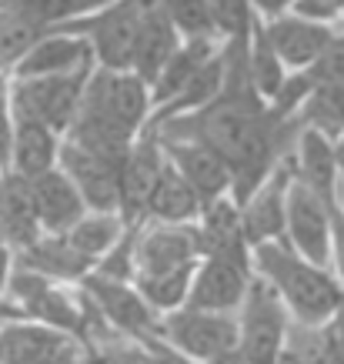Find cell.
<instances>
[{"label": "cell", "instance_id": "6da1fadb", "mask_svg": "<svg viewBox=\"0 0 344 364\" xmlns=\"http://www.w3.org/2000/svg\"><path fill=\"white\" fill-rule=\"evenodd\" d=\"M224 70H227V94L194 117L164 121L161 137L164 141H194L214 151L231 171L237 198L247 200L251 191L261 184V177L267 174L278 147L284 144V127L274 114L261 111V104L254 100V87L247 77L244 37H234L231 67H224Z\"/></svg>", "mask_w": 344, "mask_h": 364}, {"label": "cell", "instance_id": "7a4b0ae2", "mask_svg": "<svg viewBox=\"0 0 344 364\" xmlns=\"http://www.w3.org/2000/svg\"><path fill=\"white\" fill-rule=\"evenodd\" d=\"M257 264L264 271L267 284L288 301L301 324H318V321L331 318L338 308H344V294L338 291L331 277L321 267L301 261L284 241L261 244L257 247Z\"/></svg>", "mask_w": 344, "mask_h": 364}, {"label": "cell", "instance_id": "3957f363", "mask_svg": "<svg viewBox=\"0 0 344 364\" xmlns=\"http://www.w3.org/2000/svg\"><path fill=\"white\" fill-rule=\"evenodd\" d=\"M247 304H244V321L237 331V348L247 358V364H278L281 348H284V334H288V321H284V308H281L278 291L257 281L247 287Z\"/></svg>", "mask_w": 344, "mask_h": 364}, {"label": "cell", "instance_id": "277c9868", "mask_svg": "<svg viewBox=\"0 0 344 364\" xmlns=\"http://www.w3.org/2000/svg\"><path fill=\"white\" fill-rule=\"evenodd\" d=\"M80 87H84V74H74V77H60V74L23 77L14 87L17 121H33V124H44V127H67L74 121Z\"/></svg>", "mask_w": 344, "mask_h": 364}, {"label": "cell", "instance_id": "5b68a950", "mask_svg": "<svg viewBox=\"0 0 344 364\" xmlns=\"http://www.w3.org/2000/svg\"><path fill=\"white\" fill-rule=\"evenodd\" d=\"M144 11H147V0H124L114 11L100 14V17L84 23L94 33L97 54L107 67L117 70V67L134 64V47H137V37H141Z\"/></svg>", "mask_w": 344, "mask_h": 364}, {"label": "cell", "instance_id": "8992f818", "mask_svg": "<svg viewBox=\"0 0 344 364\" xmlns=\"http://www.w3.org/2000/svg\"><path fill=\"white\" fill-rule=\"evenodd\" d=\"M164 334L178 348H184L194 358H204V361H211L214 354H221L237 344V328H234L231 318L194 308L171 314L164 324Z\"/></svg>", "mask_w": 344, "mask_h": 364}, {"label": "cell", "instance_id": "52a82bcc", "mask_svg": "<svg viewBox=\"0 0 344 364\" xmlns=\"http://www.w3.org/2000/svg\"><path fill=\"white\" fill-rule=\"evenodd\" d=\"M121 164L124 161H107L100 154H90L84 147L67 141L64 147V167L74 188H77L80 200H87L94 210L111 214L117 208V184H121Z\"/></svg>", "mask_w": 344, "mask_h": 364}, {"label": "cell", "instance_id": "ba28073f", "mask_svg": "<svg viewBox=\"0 0 344 364\" xmlns=\"http://www.w3.org/2000/svg\"><path fill=\"white\" fill-rule=\"evenodd\" d=\"M288 228L291 241L298 244L301 254L311 257V264H324L331 254V218H328V204H324L314 191L304 184H294L288 194Z\"/></svg>", "mask_w": 344, "mask_h": 364}, {"label": "cell", "instance_id": "9c48e42d", "mask_svg": "<svg viewBox=\"0 0 344 364\" xmlns=\"http://www.w3.org/2000/svg\"><path fill=\"white\" fill-rule=\"evenodd\" d=\"M247 294V261H231V257H208L200 267L198 281L190 287V304L194 311H211L224 314L241 304Z\"/></svg>", "mask_w": 344, "mask_h": 364}, {"label": "cell", "instance_id": "30bf717a", "mask_svg": "<svg viewBox=\"0 0 344 364\" xmlns=\"http://www.w3.org/2000/svg\"><path fill=\"white\" fill-rule=\"evenodd\" d=\"M87 291H90V301L97 304V311L111 321L117 331L134 334V338H141V341L157 338L154 314H151V308L144 304L141 294H134V291H127V287L117 284V281H107V277L87 281Z\"/></svg>", "mask_w": 344, "mask_h": 364}, {"label": "cell", "instance_id": "8fae6325", "mask_svg": "<svg viewBox=\"0 0 344 364\" xmlns=\"http://www.w3.org/2000/svg\"><path fill=\"white\" fill-rule=\"evenodd\" d=\"M164 144H167V151H171V161H174L171 167L188 181L194 198L204 200V204H214L217 194L231 184L227 164L214 151H208L204 144H194V141H164Z\"/></svg>", "mask_w": 344, "mask_h": 364}, {"label": "cell", "instance_id": "7c38bea8", "mask_svg": "<svg viewBox=\"0 0 344 364\" xmlns=\"http://www.w3.org/2000/svg\"><path fill=\"white\" fill-rule=\"evenodd\" d=\"M31 198L37 224H47L50 231H70L84 214V200L77 188L57 171H44L31 181Z\"/></svg>", "mask_w": 344, "mask_h": 364}, {"label": "cell", "instance_id": "4fadbf2b", "mask_svg": "<svg viewBox=\"0 0 344 364\" xmlns=\"http://www.w3.org/2000/svg\"><path fill=\"white\" fill-rule=\"evenodd\" d=\"M157 174H161V154H157V141L144 137L134 151H127L121 164V184H117V208L124 218L134 221L141 210L147 208V194L154 188Z\"/></svg>", "mask_w": 344, "mask_h": 364}, {"label": "cell", "instance_id": "5bb4252c", "mask_svg": "<svg viewBox=\"0 0 344 364\" xmlns=\"http://www.w3.org/2000/svg\"><path fill=\"white\" fill-rule=\"evenodd\" d=\"M37 241V214H33L31 181L21 174L0 177V244L31 247Z\"/></svg>", "mask_w": 344, "mask_h": 364}, {"label": "cell", "instance_id": "9a60e30c", "mask_svg": "<svg viewBox=\"0 0 344 364\" xmlns=\"http://www.w3.org/2000/svg\"><path fill=\"white\" fill-rule=\"evenodd\" d=\"M137 261H141V274H161V271H174L194 261L198 254V231L190 228H161L141 237L134 247Z\"/></svg>", "mask_w": 344, "mask_h": 364}, {"label": "cell", "instance_id": "2e32d148", "mask_svg": "<svg viewBox=\"0 0 344 364\" xmlns=\"http://www.w3.org/2000/svg\"><path fill=\"white\" fill-rule=\"evenodd\" d=\"M174 54V23L164 17L161 4H147L144 21H141V37L134 47V67H137V80H157L164 64Z\"/></svg>", "mask_w": 344, "mask_h": 364}, {"label": "cell", "instance_id": "e0dca14e", "mask_svg": "<svg viewBox=\"0 0 344 364\" xmlns=\"http://www.w3.org/2000/svg\"><path fill=\"white\" fill-rule=\"evenodd\" d=\"M264 37L271 44V50L278 54V60L308 64V60H318V54L328 47L331 31H324V27L308 21H278Z\"/></svg>", "mask_w": 344, "mask_h": 364}, {"label": "cell", "instance_id": "ac0fdd59", "mask_svg": "<svg viewBox=\"0 0 344 364\" xmlns=\"http://www.w3.org/2000/svg\"><path fill=\"white\" fill-rule=\"evenodd\" d=\"M64 344L60 334L47 328H31V324H11L0 331V364H41L54 358Z\"/></svg>", "mask_w": 344, "mask_h": 364}, {"label": "cell", "instance_id": "d6986e66", "mask_svg": "<svg viewBox=\"0 0 344 364\" xmlns=\"http://www.w3.org/2000/svg\"><path fill=\"white\" fill-rule=\"evenodd\" d=\"M284 184H288V177L281 174L274 184H267L261 194L251 198L244 218H241L244 244H267V237H281V231H284V200H281Z\"/></svg>", "mask_w": 344, "mask_h": 364}, {"label": "cell", "instance_id": "ffe728a7", "mask_svg": "<svg viewBox=\"0 0 344 364\" xmlns=\"http://www.w3.org/2000/svg\"><path fill=\"white\" fill-rule=\"evenodd\" d=\"M17 264L41 277H80L90 267V261L80 257L67 244V237H50V241H33L31 247H23Z\"/></svg>", "mask_w": 344, "mask_h": 364}, {"label": "cell", "instance_id": "44dd1931", "mask_svg": "<svg viewBox=\"0 0 344 364\" xmlns=\"http://www.w3.org/2000/svg\"><path fill=\"white\" fill-rule=\"evenodd\" d=\"M200 208V200L194 198V191L188 188V181L174 171L171 164H161L154 188L147 194V208L151 214H157L161 221H188L194 218Z\"/></svg>", "mask_w": 344, "mask_h": 364}, {"label": "cell", "instance_id": "7402d4cb", "mask_svg": "<svg viewBox=\"0 0 344 364\" xmlns=\"http://www.w3.org/2000/svg\"><path fill=\"white\" fill-rule=\"evenodd\" d=\"M11 157L17 164V174L33 181L44 171H50V161H54V137H50V127L33 121H17V137L11 141Z\"/></svg>", "mask_w": 344, "mask_h": 364}, {"label": "cell", "instance_id": "603a6c76", "mask_svg": "<svg viewBox=\"0 0 344 364\" xmlns=\"http://www.w3.org/2000/svg\"><path fill=\"white\" fill-rule=\"evenodd\" d=\"M301 174L304 188L314 191L324 204L334 200V151L328 147L324 134L308 131L301 137Z\"/></svg>", "mask_w": 344, "mask_h": 364}, {"label": "cell", "instance_id": "cb8c5ba5", "mask_svg": "<svg viewBox=\"0 0 344 364\" xmlns=\"http://www.w3.org/2000/svg\"><path fill=\"white\" fill-rule=\"evenodd\" d=\"M87 47L80 41H64V37H47L44 44H37L31 54L21 60L17 74L21 77H50L57 70H67L77 60H84Z\"/></svg>", "mask_w": 344, "mask_h": 364}, {"label": "cell", "instance_id": "d4e9b609", "mask_svg": "<svg viewBox=\"0 0 344 364\" xmlns=\"http://www.w3.org/2000/svg\"><path fill=\"white\" fill-rule=\"evenodd\" d=\"M211 57V41L208 37H198V41H190L184 50H178V54H171V60L164 64V70L157 74V100H167L174 97V94H181V87L190 80V74L198 70L204 60Z\"/></svg>", "mask_w": 344, "mask_h": 364}, {"label": "cell", "instance_id": "484cf974", "mask_svg": "<svg viewBox=\"0 0 344 364\" xmlns=\"http://www.w3.org/2000/svg\"><path fill=\"white\" fill-rule=\"evenodd\" d=\"M117 234H121V221H117L114 214H97V218H87V221L80 218V221L74 224V231L67 234V244H70L80 257L94 261L97 254H104L117 241Z\"/></svg>", "mask_w": 344, "mask_h": 364}, {"label": "cell", "instance_id": "4316f807", "mask_svg": "<svg viewBox=\"0 0 344 364\" xmlns=\"http://www.w3.org/2000/svg\"><path fill=\"white\" fill-rule=\"evenodd\" d=\"M224 80V60L221 57H208L204 64L190 74V80L181 87V97L167 107V114H178L184 107H198V104H211L217 97V87Z\"/></svg>", "mask_w": 344, "mask_h": 364}, {"label": "cell", "instance_id": "83f0119b", "mask_svg": "<svg viewBox=\"0 0 344 364\" xmlns=\"http://www.w3.org/2000/svg\"><path fill=\"white\" fill-rule=\"evenodd\" d=\"M308 124L318 134H338L344 131V80H328L314 90L308 104Z\"/></svg>", "mask_w": 344, "mask_h": 364}, {"label": "cell", "instance_id": "f1b7e54d", "mask_svg": "<svg viewBox=\"0 0 344 364\" xmlns=\"http://www.w3.org/2000/svg\"><path fill=\"white\" fill-rule=\"evenodd\" d=\"M190 284V264L161 271V274H141V298L154 308H178L181 298L188 294Z\"/></svg>", "mask_w": 344, "mask_h": 364}, {"label": "cell", "instance_id": "f546056e", "mask_svg": "<svg viewBox=\"0 0 344 364\" xmlns=\"http://www.w3.org/2000/svg\"><path fill=\"white\" fill-rule=\"evenodd\" d=\"M23 311H27V314H33V318H41L44 324L60 328V331H80L77 311L70 308V301H67L64 294H57L50 284L37 287L31 298L23 301Z\"/></svg>", "mask_w": 344, "mask_h": 364}, {"label": "cell", "instance_id": "4dcf8cb0", "mask_svg": "<svg viewBox=\"0 0 344 364\" xmlns=\"http://www.w3.org/2000/svg\"><path fill=\"white\" fill-rule=\"evenodd\" d=\"M247 77H251V87H257L261 94H278L281 87V60L267 44L264 31H257V47L247 60Z\"/></svg>", "mask_w": 344, "mask_h": 364}, {"label": "cell", "instance_id": "1f68e13d", "mask_svg": "<svg viewBox=\"0 0 344 364\" xmlns=\"http://www.w3.org/2000/svg\"><path fill=\"white\" fill-rule=\"evenodd\" d=\"M161 11L171 23H178L181 31L198 33V37H208L214 27L208 0H161Z\"/></svg>", "mask_w": 344, "mask_h": 364}, {"label": "cell", "instance_id": "d6a6232c", "mask_svg": "<svg viewBox=\"0 0 344 364\" xmlns=\"http://www.w3.org/2000/svg\"><path fill=\"white\" fill-rule=\"evenodd\" d=\"M37 33H41V27H31V23H23L21 17H14L0 7V60L21 57L33 44Z\"/></svg>", "mask_w": 344, "mask_h": 364}, {"label": "cell", "instance_id": "836d02e7", "mask_svg": "<svg viewBox=\"0 0 344 364\" xmlns=\"http://www.w3.org/2000/svg\"><path fill=\"white\" fill-rule=\"evenodd\" d=\"M208 11H211L214 27L234 33V37H244L247 27V4L244 0H208Z\"/></svg>", "mask_w": 344, "mask_h": 364}, {"label": "cell", "instance_id": "e575fe53", "mask_svg": "<svg viewBox=\"0 0 344 364\" xmlns=\"http://www.w3.org/2000/svg\"><path fill=\"white\" fill-rule=\"evenodd\" d=\"M311 80L328 84V80H344V37H331L328 47L318 54V67L311 70Z\"/></svg>", "mask_w": 344, "mask_h": 364}, {"label": "cell", "instance_id": "d590c367", "mask_svg": "<svg viewBox=\"0 0 344 364\" xmlns=\"http://www.w3.org/2000/svg\"><path fill=\"white\" fill-rule=\"evenodd\" d=\"M97 364H154V354L144 348H134V344L104 341L97 351Z\"/></svg>", "mask_w": 344, "mask_h": 364}, {"label": "cell", "instance_id": "8d00e7d4", "mask_svg": "<svg viewBox=\"0 0 344 364\" xmlns=\"http://www.w3.org/2000/svg\"><path fill=\"white\" fill-rule=\"evenodd\" d=\"M311 84H314L311 77H291V80H284V84L278 87V94H274V97H278V104H274V117H278V121H281V117H288L291 107H294L304 94H311Z\"/></svg>", "mask_w": 344, "mask_h": 364}, {"label": "cell", "instance_id": "74e56055", "mask_svg": "<svg viewBox=\"0 0 344 364\" xmlns=\"http://www.w3.org/2000/svg\"><path fill=\"white\" fill-rule=\"evenodd\" d=\"M321 341H324L328 364H344V308L334 311L331 324L321 331Z\"/></svg>", "mask_w": 344, "mask_h": 364}, {"label": "cell", "instance_id": "f35d334b", "mask_svg": "<svg viewBox=\"0 0 344 364\" xmlns=\"http://www.w3.org/2000/svg\"><path fill=\"white\" fill-rule=\"evenodd\" d=\"M131 257H134V237H124V244H117V251L100 264V277L124 281V277L131 274Z\"/></svg>", "mask_w": 344, "mask_h": 364}, {"label": "cell", "instance_id": "ab89813d", "mask_svg": "<svg viewBox=\"0 0 344 364\" xmlns=\"http://www.w3.org/2000/svg\"><path fill=\"white\" fill-rule=\"evenodd\" d=\"M298 14H304V17H331V14H338V4L334 0H298Z\"/></svg>", "mask_w": 344, "mask_h": 364}, {"label": "cell", "instance_id": "60d3db41", "mask_svg": "<svg viewBox=\"0 0 344 364\" xmlns=\"http://www.w3.org/2000/svg\"><path fill=\"white\" fill-rule=\"evenodd\" d=\"M11 121H7V107H4V97H0V167L11 161Z\"/></svg>", "mask_w": 344, "mask_h": 364}, {"label": "cell", "instance_id": "b9f144b4", "mask_svg": "<svg viewBox=\"0 0 344 364\" xmlns=\"http://www.w3.org/2000/svg\"><path fill=\"white\" fill-rule=\"evenodd\" d=\"M147 351L154 354V364H190V361H184L181 354H174L171 348H164V344L157 341V338H147Z\"/></svg>", "mask_w": 344, "mask_h": 364}, {"label": "cell", "instance_id": "7bdbcfd3", "mask_svg": "<svg viewBox=\"0 0 344 364\" xmlns=\"http://www.w3.org/2000/svg\"><path fill=\"white\" fill-rule=\"evenodd\" d=\"M331 231H334V251H338V267H341V277H344V214H338V210H334Z\"/></svg>", "mask_w": 344, "mask_h": 364}, {"label": "cell", "instance_id": "ee69618b", "mask_svg": "<svg viewBox=\"0 0 344 364\" xmlns=\"http://www.w3.org/2000/svg\"><path fill=\"white\" fill-rule=\"evenodd\" d=\"M208 364H247V358L241 354V348L234 344V348H227V351H221V354H214Z\"/></svg>", "mask_w": 344, "mask_h": 364}, {"label": "cell", "instance_id": "f6af8a7d", "mask_svg": "<svg viewBox=\"0 0 344 364\" xmlns=\"http://www.w3.org/2000/svg\"><path fill=\"white\" fill-rule=\"evenodd\" d=\"M41 364H77V351H74L70 344H64L54 358H47V361H41Z\"/></svg>", "mask_w": 344, "mask_h": 364}, {"label": "cell", "instance_id": "bcb514c9", "mask_svg": "<svg viewBox=\"0 0 344 364\" xmlns=\"http://www.w3.org/2000/svg\"><path fill=\"white\" fill-rule=\"evenodd\" d=\"M7 271H11V254H7V247L0 244V291L7 284Z\"/></svg>", "mask_w": 344, "mask_h": 364}, {"label": "cell", "instance_id": "7dc6e473", "mask_svg": "<svg viewBox=\"0 0 344 364\" xmlns=\"http://www.w3.org/2000/svg\"><path fill=\"white\" fill-rule=\"evenodd\" d=\"M284 4H288V0H257V7H264L267 14H278V11H284Z\"/></svg>", "mask_w": 344, "mask_h": 364}, {"label": "cell", "instance_id": "c3c4849f", "mask_svg": "<svg viewBox=\"0 0 344 364\" xmlns=\"http://www.w3.org/2000/svg\"><path fill=\"white\" fill-rule=\"evenodd\" d=\"M97 4H104V0H70V14L90 11V7H97Z\"/></svg>", "mask_w": 344, "mask_h": 364}, {"label": "cell", "instance_id": "681fc988", "mask_svg": "<svg viewBox=\"0 0 344 364\" xmlns=\"http://www.w3.org/2000/svg\"><path fill=\"white\" fill-rule=\"evenodd\" d=\"M14 314H21V311H17V308H4V304H0V318H14Z\"/></svg>", "mask_w": 344, "mask_h": 364}, {"label": "cell", "instance_id": "f907efd6", "mask_svg": "<svg viewBox=\"0 0 344 364\" xmlns=\"http://www.w3.org/2000/svg\"><path fill=\"white\" fill-rule=\"evenodd\" d=\"M338 164H341V171H344V137H341V144H338Z\"/></svg>", "mask_w": 344, "mask_h": 364}, {"label": "cell", "instance_id": "816d5d0a", "mask_svg": "<svg viewBox=\"0 0 344 364\" xmlns=\"http://www.w3.org/2000/svg\"><path fill=\"white\" fill-rule=\"evenodd\" d=\"M334 4H338V7H341V4H344V0H334Z\"/></svg>", "mask_w": 344, "mask_h": 364}]
</instances>
